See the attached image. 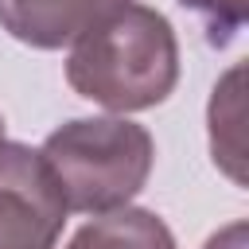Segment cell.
<instances>
[{
	"label": "cell",
	"mask_w": 249,
	"mask_h": 249,
	"mask_svg": "<svg viewBox=\"0 0 249 249\" xmlns=\"http://www.w3.org/2000/svg\"><path fill=\"white\" fill-rule=\"evenodd\" d=\"M62 222L66 206L43 156L0 140V249H54Z\"/></svg>",
	"instance_id": "obj_3"
},
{
	"label": "cell",
	"mask_w": 249,
	"mask_h": 249,
	"mask_svg": "<svg viewBox=\"0 0 249 249\" xmlns=\"http://www.w3.org/2000/svg\"><path fill=\"white\" fill-rule=\"evenodd\" d=\"M179 78V43L171 23L148 4H124L86 31L66 58V82L93 105L136 113L160 105Z\"/></svg>",
	"instance_id": "obj_1"
},
{
	"label": "cell",
	"mask_w": 249,
	"mask_h": 249,
	"mask_svg": "<svg viewBox=\"0 0 249 249\" xmlns=\"http://www.w3.org/2000/svg\"><path fill=\"white\" fill-rule=\"evenodd\" d=\"M241 66H230L226 78L214 86L210 97V152L214 163L233 179L245 183V101H241Z\"/></svg>",
	"instance_id": "obj_6"
},
{
	"label": "cell",
	"mask_w": 249,
	"mask_h": 249,
	"mask_svg": "<svg viewBox=\"0 0 249 249\" xmlns=\"http://www.w3.org/2000/svg\"><path fill=\"white\" fill-rule=\"evenodd\" d=\"M66 214H109L128 206L148 183L156 144L124 117H82L54 128L39 148Z\"/></svg>",
	"instance_id": "obj_2"
},
{
	"label": "cell",
	"mask_w": 249,
	"mask_h": 249,
	"mask_svg": "<svg viewBox=\"0 0 249 249\" xmlns=\"http://www.w3.org/2000/svg\"><path fill=\"white\" fill-rule=\"evenodd\" d=\"M202 249H249V241H245V222H230V226L218 230Z\"/></svg>",
	"instance_id": "obj_8"
},
{
	"label": "cell",
	"mask_w": 249,
	"mask_h": 249,
	"mask_svg": "<svg viewBox=\"0 0 249 249\" xmlns=\"http://www.w3.org/2000/svg\"><path fill=\"white\" fill-rule=\"evenodd\" d=\"M0 140H4V117H0Z\"/></svg>",
	"instance_id": "obj_9"
},
{
	"label": "cell",
	"mask_w": 249,
	"mask_h": 249,
	"mask_svg": "<svg viewBox=\"0 0 249 249\" xmlns=\"http://www.w3.org/2000/svg\"><path fill=\"white\" fill-rule=\"evenodd\" d=\"M66 249H175V237L160 214L121 206L86 222Z\"/></svg>",
	"instance_id": "obj_5"
},
{
	"label": "cell",
	"mask_w": 249,
	"mask_h": 249,
	"mask_svg": "<svg viewBox=\"0 0 249 249\" xmlns=\"http://www.w3.org/2000/svg\"><path fill=\"white\" fill-rule=\"evenodd\" d=\"M132 0H0V27L39 51L74 47L101 19Z\"/></svg>",
	"instance_id": "obj_4"
},
{
	"label": "cell",
	"mask_w": 249,
	"mask_h": 249,
	"mask_svg": "<svg viewBox=\"0 0 249 249\" xmlns=\"http://www.w3.org/2000/svg\"><path fill=\"white\" fill-rule=\"evenodd\" d=\"M179 4L202 16L210 43H230L233 31L245 23V8H249V0H179Z\"/></svg>",
	"instance_id": "obj_7"
}]
</instances>
